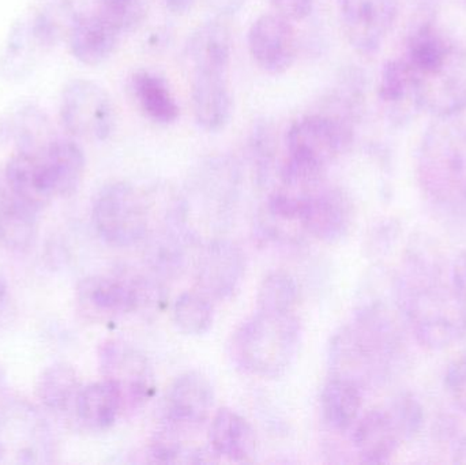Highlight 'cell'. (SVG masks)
I'll use <instances>...</instances> for the list:
<instances>
[{
    "label": "cell",
    "instance_id": "6da1fadb",
    "mask_svg": "<svg viewBox=\"0 0 466 465\" xmlns=\"http://www.w3.org/2000/svg\"><path fill=\"white\" fill-rule=\"evenodd\" d=\"M397 308L416 341L442 351L466 336V306L443 280L442 267L405 261L394 281Z\"/></svg>",
    "mask_w": 466,
    "mask_h": 465
},
{
    "label": "cell",
    "instance_id": "7a4b0ae2",
    "mask_svg": "<svg viewBox=\"0 0 466 465\" xmlns=\"http://www.w3.org/2000/svg\"><path fill=\"white\" fill-rule=\"evenodd\" d=\"M401 324L385 303L361 308L355 321L331 339L333 376L350 379L361 389L388 379L404 352Z\"/></svg>",
    "mask_w": 466,
    "mask_h": 465
},
{
    "label": "cell",
    "instance_id": "3957f363",
    "mask_svg": "<svg viewBox=\"0 0 466 465\" xmlns=\"http://www.w3.org/2000/svg\"><path fill=\"white\" fill-rule=\"evenodd\" d=\"M416 156L424 196L442 207L466 202V125L456 117H434Z\"/></svg>",
    "mask_w": 466,
    "mask_h": 465
},
{
    "label": "cell",
    "instance_id": "277c9868",
    "mask_svg": "<svg viewBox=\"0 0 466 465\" xmlns=\"http://www.w3.org/2000/svg\"><path fill=\"white\" fill-rule=\"evenodd\" d=\"M301 343V327L293 313L258 311L233 333L231 357L246 373L279 379L295 362Z\"/></svg>",
    "mask_w": 466,
    "mask_h": 465
},
{
    "label": "cell",
    "instance_id": "5b68a950",
    "mask_svg": "<svg viewBox=\"0 0 466 465\" xmlns=\"http://www.w3.org/2000/svg\"><path fill=\"white\" fill-rule=\"evenodd\" d=\"M82 13L76 0H35L8 35L0 57L3 76H26L44 54L68 37Z\"/></svg>",
    "mask_w": 466,
    "mask_h": 465
},
{
    "label": "cell",
    "instance_id": "8992f818",
    "mask_svg": "<svg viewBox=\"0 0 466 465\" xmlns=\"http://www.w3.org/2000/svg\"><path fill=\"white\" fill-rule=\"evenodd\" d=\"M92 218L101 239L115 248H130L147 238L149 204L130 183H109L96 196Z\"/></svg>",
    "mask_w": 466,
    "mask_h": 465
},
{
    "label": "cell",
    "instance_id": "52a82bcc",
    "mask_svg": "<svg viewBox=\"0 0 466 465\" xmlns=\"http://www.w3.org/2000/svg\"><path fill=\"white\" fill-rule=\"evenodd\" d=\"M356 126L329 111L301 116L288 128L287 155L328 168L353 147Z\"/></svg>",
    "mask_w": 466,
    "mask_h": 465
},
{
    "label": "cell",
    "instance_id": "ba28073f",
    "mask_svg": "<svg viewBox=\"0 0 466 465\" xmlns=\"http://www.w3.org/2000/svg\"><path fill=\"white\" fill-rule=\"evenodd\" d=\"M412 73L424 112L434 117H456L465 111L466 48L459 40L440 59Z\"/></svg>",
    "mask_w": 466,
    "mask_h": 465
},
{
    "label": "cell",
    "instance_id": "9c48e42d",
    "mask_svg": "<svg viewBox=\"0 0 466 465\" xmlns=\"http://www.w3.org/2000/svg\"><path fill=\"white\" fill-rule=\"evenodd\" d=\"M51 433L41 415L25 401L0 407V463H48Z\"/></svg>",
    "mask_w": 466,
    "mask_h": 465
},
{
    "label": "cell",
    "instance_id": "30bf717a",
    "mask_svg": "<svg viewBox=\"0 0 466 465\" xmlns=\"http://www.w3.org/2000/svg\"><path fill=\"white\" fill-rule=\"evenodd\" d=\"M60 117L68 133L106 141L114 133L115 108L108 93L89 79H74L63 89Z\"/></svg>",
    "mask_w": 466,
    "mask_h": 465
},
{
    "label": "cell",
    "instance_id": "8fae6325",
    "mask_svg": "<svg viewBox=\"0 0 466 465\" xmlns=\"http://www.w3.org/2000/svg\"><path fill=\"white\" fill-rule=\"evenodd\" d=\"M101 373L119 388L126 407H139L153 398L155 373L147 355L133 344L109 340L101 346Z\"/></svg>",
    "mask_w": 466,
    "mask_h": 465
},
{
    "label": "cell",
    "instance_id": "7c38bea8",
    "mask_svg": "<svg viewBox=\"0 0 466 465\" xmlns=\"http://www.w3.org/2000/svg\"><path fill=\"white\" fill-rule=\"evenodd\" d=\"M339 11L345 35L361 55L382 48L399 14L397 0H339Z\"/></svg>",
    "mask_w": 466,
    "mask_h": 465
},
{
    "label": "cell",
    "instance_id": "4fadbf2b",
    "mask_svg": "<svg viewBox=\"0 0 466 465\" xmlns=\"http://www.w3.org/2000/svg\"><path fill=\"white\" fill-rule=\"evenodd\" d=\"M247 44L258 67L271 76L287 73L298 57L295 27L276 13L265 14L252 22Z\"/></svg>",
    "mask_w": 466,
    "mask_h": 465
},
{
    "label": "cell",
    "instance_id": "5bb4252c",
    "mask_svg": "<svg viewBox=\"0 0 466 465\" xmlns=\"http://www.w3.org/2000/svg\"><path fill=\"white\" fill-rule=\"evenodd\" d=\"M246 275V254L231 240L216 239L199 254L197 286L210 299L231 298Z\"/></svg>",
    "mask_w": 466,
    "mask_h": 465
},
{
    "label": "cell",
    "instance_id": "9a60e30c",
    "mask_svg": "<svg viewBox=\"0 0 466 465\" xmlns=\"http://www.w3.org/2000/svg\"><path fill=\"white\" fill-rule=\"evenodd\" d=\"M355 218V207L342 188L322 187L304 199L301 223L307 234L325 243H337L347 237Z\"/></svg>",
    "mask_w": 466,
    "mask_h": 465
},
{
    "label": "cell",
    "instance_id": "2e32d148",
    "mask_svg": "<svg viewBox=\"0 0 466 465\" xmlns=\"http://www.w3.org/2000/svg\"><path fill=\"white\" fill-rule=\"evenodd\" d=\"M76 300L90 318L108 321L139 311L136 287L131 278L89 276L76 287Z\"/></svg>",
    "mask_w": 466,
    "mask_h": 465
},
{
    "label": "cell",
    "instance_id": "e0dca14e",
    "mask_svg": "<svg viewBox=\"0 0 466 465\" xmlns=\"http://www.w3.org/2000/svg\"><path fill=\"white\" fill-rule=\"evenodd\" d=\"M378 100L386 119L396 127H404L418 117L421 109L415 76L404 57L388 60L378 82Z\"/></svg>",
    "mask_w": 466,
    "mask_h": 465
},
{
    "label": "cell",
    "instance_id": "ac0fdd59",
    "mask_svg": "<svg viewBox=\"0 0 466 465\" xmlns=\"http://www.w3.org/2000/svg\"><path fill=\"white\" fill-rule=\"evenodd\" d=\"M213 406L215 390L207 377L197 371L180 374L167 393V422L183 430L197 428L209 420Z\"/></svg>",
    "mask_w": 466,
    "mask_h": 465
},
{
    "label": "cell",
    "instance_id": "d6986e66",
    "mask_svg": "<svg viewBox=\"0 0 466 465\" xmlns=\"http://www.w3.org/2000/svg\"><path fill=\"white\" fill-rule=\"evenodd\" d=\"M40 145L19 147L0 171L8 190L41 212L55 198L41 160Z\"/></svg>",
    "mask_w": 466,
    "mask_h": 465
},
{
    "label": "cell",
    "instance_id": "ffe728a7",
    "mask_svg": "<svg viewBox=\"0 0 466 465\" xmlns=\"http://www.w3.org/2000/svg\"><path fill=\"white\" fill-rule=\"evenodd\" d=\"M191 106L197 125L218 133L231 122L233 98L227 74L193 73Z\"/></svg>",
    "mask_w": 466,
    "mask_h": 465
},
{
    "label": "cell",
    "instance_id": "44dd1931",
    "mask_svg": "<svg viewBox=\"0 0 466 465\" xmlns=\"http://www.w3.org/2000/svg\"><path fill=\"white\" fill-rule=\"evenodd\" d=\"M123 33L100 11L82 13L71 27L67 40L71 54L86 66H100L119 45Z\"/></svg>",
    "mask_w": 466,
    "mask_h": 465
},
{
    "label": "cell",
    "instance_id": "7402d4cb",
    "mask_svg": "<svg viewBox=\"0 0 466 465\" xmlns=\"http://www.w3.org/2000/svg\"><path fill=\"white\" fill-rule=\"evenodd\" d=\"M401 441L389 409H371L353 425V447L363 463H389Z\"/></svg>",
    "mask_w": 466,
    "mask_h": 465
},
{
    "label": "cell",
    "instance_id": "603a6c76",
    "mask_svg": "<svg viewBox=\"0 0 466 465\" xmlns=\"http://www.w3.org/2000/svg\"><path fill=\"white\" fill-rule=\"evenodd\" d=\"M38 149L54 196H73L81 185L86 167L82 147L71 139L55 138L44 142Z\"/></svg>",
    "mask_w": 466,
    "mask_h": 465
},
{
    "label": "cell",
    "instance_id": "cb8c5ba5",
    "mask_svg": "<svg viewBox=\"0 0 466 465\" xmlns=\"http://www.w3.org/2000/svg\"><path fill=\"white\" fill-rule=\"evenodd\" d=\"M232 32L223 19L205 22L188 38L193 73L227 74L232 60Z\"/></svg>",
    "mask_w": 466,
    "mask_h": 465
},
{
    "label": "cell",
    "instance_id": "d4e9b609",
    "mask_svg": "<svg viewBox=\"0 0 466 465\" xmlns=\"http://www.w3.org/2000/svg\"><path fill=\"white\" fill-rule=\"evenodd\" d=\"M209 444L216 456L244 463L257 453V434L246 418L233 409H221L210 423Z\"/></svg>",
    "mask_w": 466,
    "mask_h": 465
},
{
    "label": "cell",
    "instance_id": "484cf974",
    "mask_svg": "<svg viewBox=\"0 0 466 465\" xmlns=\"http://www.w3.org/2000/svg\"><path fill=\"white\" fill-rule=\"evenodd\" d=\"M38 210L14 196L0 177V248L29 250L38 229Z\"/></svg>",
    "mask_w": 466,
    "mask_h": 465
},
{
    "label": "cell",
    "instance_id": "4316f807",
    "mask_svg": "<svg viewBox=\"0 0 466 465\" xmlns=\"http://www.w3.org/2000/svg\"><path fill=\"white\" fill-rule=\"evenodd\" d=\"M128 90L145 117L157 125H171L180 116V106L168 82L147 70H138L128 81Z\"/></svg>",
    "mask_w": 466,
    "mask_h": 465
},
{
    "label": "cell",
    "instance_id": "83f0119b",
    "mask_svg": "<svg viewBox=\"0 0 466 465\" xmlns=\"http://www.w3.org/2000/svg\"><path fill=\"white\" fill-rule=\"evenodd\" d=\"M125 409L123 396L114 382L104 381L82 387L76 400V415L82 425L92 430L112 428Z\"/></svg>",
    "mask_w": 466,
    "mask_h": 465
},
{
    "label": "cell",
    "instance_id": "f1b7e54d",
    "mask_svg": "<svg viewBox=\"0 0 466 465\" xmlns=\"http://www.w3.org/2000/svg\"><path fill=\"white\" fill-rule=\"evenodd\" d=\"M363 406V389L342 377H331L322 389L320 409L328 425L334 430H350L358 422Z\"/></svg>",
    "mask_w": 466,
    "mask_h": 465
},
{
    "label": "cell",
    "instance_id": "f546056e",
    "mask_svg": "<svg viewBox=\"0 0 466 465\" xmlns=\"http://www.w3.org/2000/svg\"><path fill=\"white\" fill-rule=\"evenodd\" d=\"M82 385L73 366L54 363L41 373L35 387L38 400L49 411L56 414L76 411Z\"/></svg>",
    "mask_w": 466,
    "mask_h": 465
},
{
    "label": "cell",
    "instance_id": "4dcf8cb0",
    "mask_svg": "<svg viewBox=\"0 0 466 465\" xmlns=\"http://www.w3.org/2000/svg\"><path fill=\"white\" fill-rule=\"evenodd\" d=\"M215 321L212 299L201 291L180 295L174 305V322L187 336H202L209 332Z\"/></svg>",
    "mask_w": 466,
    "mask_h": 465
},
{
    "label": "cell",
    "instance_id": "1f68e13d",
    "mask_svg": "<svg viewBox=\"0 0 466 465\" xmlns=\"http://www.w3.org/2000/svg\"><path fill=\"white\" fill-rule=\"evenodd\" d=\"M299 286L287 272H273L266 276L258 289V311L266 313H293L298 303Z\"/></svg>",
    "mask_w": 466,
    "mask_h": 465
},
{
    "label": "cell",
    "instance_id": "d6a6232c",
    "mask_svg": "<svg viewBox=\"0 0 466 465\" xmlns=\"http://www.w3.org/2000/svg\"><path fill=\"white\" fill-rule=\"evenodd\" d=\"M248 147L258 179L265 180L276 160L277 139L273 125L266 119L255 122Z\"/></svg>",
    "mask_w": 466,
    "mask_h": 465
},
{
    "label": "cell",
    "instance_id": "836d02e7",
    "mask_svg": "<svg viewBox=\"0 0 466 465\" xmlns=\"http://www.w3.org/2000/svg\"><path fill=\"white\" fill-rule=\"evenodd\" d=\"M389 412H390L402 440H412L423 430L426 411H424L423 404L413 393H400L391 403Z\"/></svg>",
    "mask_w": 466,
    "mask_h": 465
},
{
    "label": "cell",
    "instance_id": "e575fe53",
    "mask_svg": "<svg viewBox=\"0 0 466 465\" xmlns=\"http://www.w3.org/2000/svg\"><path fill=\"white\" fill-rule=\"evenodd\" d=\"M97 11L122 33L141 26L147 15V0H96Z\"/></svg>",
    "mask_w": 466,
    "mask_h": 465
},
{
    "label": "cell",
    "instance_id": "d590c367",
    "mask_svg": "<svg viewBox=\"0 0 466 465\" xmlns=\"http://www.w3.org/2000/svg\"><path fill=\"white\" fill-rule=\"evenodd\" d=\"M443 387L454 407L466 414V354L448 366L443 377Z\"/></svg>",
    "mask_w": 466,
    "mask_h": 465
},
{
    "label": "cell",
    "instance_id": "8d00e7d4",
    "mask_svg": "<svg viewBox=\"0 0 466 465\" xmlns=\"http://www.w3.org/2000/svg\"><path fill=\"white\" fill-rule=\"evenodd\" d=\"M274 13L290 22L304 21L311 15L315 0H270Z\"/></svg>",
    "mask_w": 466,
    "mask_h": 465
},
{
    "label": "cell",
    "instance_id": "74e56055",
    "mask_svg": "<svg viewBox=\"0 0 466 465\" xmlns=\"http://www.w3.org/2000/svg\"><path fill=\"white\" fill-rule=\"evenodd\" d=\"M451 288L466 306V251H462L454 259L451 272Z\"/></svg>",
    "mask_w": 466,
    "mask_h": 465
},
{
    "label": "cell",
    "instance_id": "f35d334b",
    "mask_svg": "<svg viewBox=\"0 0 466 465\" xmlns=\"http://www.w3.org/2000/svg\"><path fill=\"white\" fill-rule=\"evenodd\" d=\"M210 7L218 11L220 15L228 16L238 13L243 7L246 0H208Z\"/></svg>",
    "mask_w": 466,
    "mask_h": 465
},
{
    "label": "cell",
    "instance_id": "ab89813d",
    "mask_svg": "<svg viewBox=\"0 0 466 465\" xmlns=\"http://www.w3.org/2000/svg\"><path fill=\"white\" fill-rule=\"evenodd\" d=\"M197 0H164V5L174 14H185L191 10Z\"/></svg>",
    "mask_w": 466,
    "mask_h": 465
},
{
    "label": "cell",
    "instance_id": "60d3db41",
    "mask_svg": "<svg viewBox=\"0 0 466 465\" xmlns=\"http://www.w3.org/2000/svg\"><path fill=\"white\" fill-rule=\"evenodd\" d=\"M451 458L454 464L466 465V436L456 442Z\"/></svg>",
    "mask_w": 466,
    "mask_h": 465
},
{
    "label": "cell",
    "instance_id": "b9f144b4",
    "mask_svg": "<svg viewBox=\"0 0 466 465\" xmlns=\"http://www.w3.org/2000/svg\"><path fill=\"white\" fill-rule=\"evenodd\" d=\"M461 2L464 3L465 7H466V0H461Z\"/></svg>",
    "mask_w": 466,
    "mask_h": 465
},
{
    "label": "cell",
    "instance_id": "7bdbcfd3",
    "mask_svg": "<svg viewBox=\"0 0 466 465\" xmlns=\"http://www.w3.org/2000/svg\"><path fill=\"white\" fill-rule=\"evenodd\" d=\"M466 197V196H465Z\"/></svg>",
    "mask_w": 466,
    "mask_h": 465
}]
</instances>
